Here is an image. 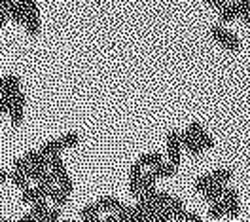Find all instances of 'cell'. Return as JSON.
Instances as JSON below:
<instances>
[{
    "instance_id": "cell-13",
    "label": "cell",
    "mask_w": 250,
    "mask_h": 222,
    "mask_svg": "<svg viewBox=\"0 0 250 222\" xmlns=\"http://www.w3.org/2000/svg\"><path fill=\"white\" fill-rule=\"evenodd\" d=\"M176 169H178V167H174V165H171V163L167 161V163H161V165L154 167L152 173L156 175L157 178H169V177H174V175H176Z\"/></svg>"
},
{
    "instance_id": "cell-27",
    "label": "cell",
    "mask_w": 250,
    "mask_h": 222,
    "mask_svg": "<svg viewBox=\"0 0 250 222\" xmlns=\"http://www.w3.org/2000/svg\"><path fill=\"white\" fill-rule=\"evenodd\" d=\"M19 222H36V219L32 217L31 213H27V215H23V217L19 219Z\"/></svg>"
},
{
    "instance_id": "cell-23",
    "label": "cell",
    "mask_w": 250,
    "mask_h": 222,
    "mask_svg": "<svg viewBox=\"0 0 250 222\" xmlns=\"http://www.w3.org/2000/svg\"><path fill=\"white\" fill-rule=\"evenodd\" d=\"M186 129L189 131V133H191V135H193V137H197L201 131H205L203 124H201V122H197V120H195V122H191V124H189Z\"/></svg>"
},
{
    "instance_id": "cell-26",
    "label": "cell",
    "mask_w": 250,
    "mask_h": 222,
    "mask_svg": "<svg viewBox=\"0 0 250 222\" xmlns=\"http://www.w3.org/2000/svg\"><path fill=\"white\" fill-rule=\"evenodd\" d=\"M8 178H10V173L6 169H0V184H4Z\"/></svg>"
},
{
    "instance_id": "cell-22",
    "label": "cell",
    "mask_w": 250,
    "mask_h": 222,
    "mask_svg": "<svg viewBox=\"0 0 250 222\" xmlns=\"http://www.w3.org/2000/svg\"><path fill=\"white\" fill-rule=\"evenodd\" d=\"M19 4L27 10V14H40V10H38V2H36V0H19Z\"/></svg>"
},
{
    "instance_id": "cell-3",
    "label": "cell",
    "mask_w": 250,
    "mask_h": 222,
    "mask_svg": "<svg viewBox=\"0 0 250 222\" xmlns=\"http://www.w3.org/2000/svg\"><path fill=\"white\" fill-rule=\"evenodd\" d=\"M222 200H224L226 205H228V215H229L231 219H237L239 213H241V203H239V192H237V188L226 186V194H224Z\"/></svg>"
},
{
    "instance_id": "cell-6",
    "label": "cell",
    "mask_w": 250,
    "mask_h": 222,
    "mask_svg": "<svg viewBox=\"0 0 250 222\" xmlns=\"http://www.w3.org/2000/svg\"><path fill=\"white\" fill-rule=\"evenodd\" d=\"M137 163H141L144 169H154V167L165 163V161H163V156H161V154H157V152H148V154H142L141 158L137 159Z\"/></svg>"
},
{
    "instance_id": "cell-17",
    "label": "cell",
    "mask_w": 250,
    "mask_h": 222,
    "mask_svg": "<svg viewBox=\"0 0 250 222\" xmlns=\"http://www.w3.org/2000/svg\"><path fill=\"white\" fill-rule=\"evenodd\" d=\"M25 17H27V10L19 4V0H17V4L12 8V12H10V19L17 23V25H25Z\"/></svg>"
},
{
    "instance_id": "cell-28",
    "label": "cell",
    "mask_w": 250,
    "mask_h": 222,
    "mask_svg": "<svg viewBox=\"0 0 250 222\" xmlns=\"http://www.w3.org/2000/svg\"><path fill=\"white\" fill-rule=\"evenodd\" d=\"M82 222H103V221H101V217H91V219H85V221Z\"/></svg>"
},
{
    "instance_id": "cell-19",
    "label": "cell",
    "mask_w": 250,
    "mask_h": 222,
    "mask_svg": "<svg viewBox=\"0 0 250 222\" xmlns=\"http://www.w3.org/2000/svg\"><path fill=\"white\" fill-rule=\"evenodd\" d=\"M99 213H101V207L95 201V203H89V205L83 207L80 211V217H82V221H85V219H91V217H99Z\"/></svg>"
},
{
    "instance_id": "cell-8",
    "label": "cell",
    "mask_w": 250,
    "mask_h": 222,
    "mask_svg": "<svg viewBox=\"0 0 250 222\" xmlns=\"http://www.w3.org/2000/svg\"><path fill=\"white\" fill-rule=\"evenodd\" d=\"M99 207H101V211H110V213H118L125 203H122L118 198H112V196H104V198H101L99 201Z\"/></svg>"
},
{
    "instance_id": "cell-24",
    "label": "cell",
    "mask_w": 250,
    "mask_h": 222,
    "mask_svg": "<svg viewBox=\"0 0 250 222\" xmlns=\"http://www.w3.org/2000/svg\"><path fill=\"white\" fill-rule=\"evenodd\" d=\"M214 10H218V12H222V10H226L228 6H229V0H207Z\"/></svg>"
},
{
    "instance_id": "cell-14",
    "label": "cell",
    "mask_w": 250,
    "mask_h": 222,
    "mask_svg": "<svg viewBox=\"0 0 250 222\" xmlns=\"http://www.w3.org/2000/svg\"><path fill=\"white\" fill-rule=\"evenodd\" d=\"M212 173H214V182L222 184V186H228V182L233 178V169H229V167H222V169H216Z\"/></svg>"
},
{
    "instance_id": "cell-20",
    "label": "cell",
    "mask_w": 250,
    "mask_h": 222,
    "mask_svg": "<svg viewBox=\"0 0 250 222\" xmlns=\"http://www.w3.org/2000/svg\"><path fill=\"white\" fill-rule=\"evenodd\" d=\"M195 139H197V144H199L203 150H210V148H214V139H212V137L207 133V129H205V131H201V133H199Z\"/></svg>"
},
{
    "instance_id": "cell-12",
    "label": "cell",
    "mask_w": 250,
    "mask_h": 222,
    "mask_svg": "<svg viewBox=\"0 0 250 222\" xmlns=\"http://www.w3.org/2000/svg\"><path fill=\"white\" fill-rule=\"evenodd\" d=\"M239 16H241L239 4H237V2H229V6H228L226 10H222V12H220V21L228 23V21H233V19H237Z\"/></svg>"
},
{
    "instance_id": "cell-2",
    "label": "cell",
    "mask_w": 250,
    "mask_h": 222,
    "mask_svg": "<svg viewBox=\"0 0 250 222\" xmlns=\"http://www.w3.org/2000/svg\"><path fill=\"white\" fill-rule=\"evenodd\" d=\"M167 156H169L171 165H174V167L180 165L182 141H180V131H176V129H169V133H167Z\"/></svg>"
},
{
    "instance_id": "cell-9",
    "label": "cell",
    "mask_w": 250,
    "mask_h": 222,
    "mask_svg": "<svg viewBox=\"0 0 250 222\" xmlns=\"http://www.w3.org/2000/svg\"><path fill=\"white\" fill-rule=\"evenodd\" d=\"M224 194H226V186H222V184H210L207 190H205V200L208 201V203H214V201H218L224 198Z\"/></svg>"
},
{
    "instance_id": "cell-16",
    "label": "cell",
    "mask_w": 250,
    "mask_h": 222,
    "mask_svg": "<svg viewBox=\"0 0 250 222\" xmlns=\"http://www.w3.org/2000/svg\"><path fill=\"white\" fill-rule=\"evenodd\" d=\"M10 120H12V126L14 127L23 126V120H25V107H23V105H14L12 111H10Z\"/></svg>"
},
{
    "instance_id": "cell-18",
    "label": "cell",
    "mask_w": 250,
    "mask_h": 222,
    "mask_svg": "<svg viewBox=\"0 0 250 222\" xmlns=\"http://www.w3.org/2000/svg\"><path fill=\"white\" fill-rule=\"evenodd\" d=\"M10 178H12V182L16 184L17 188H21V190L29 186V178H27V175L23 173V171H16V169H14V171L10 173Z\"/></svg>"
},
{
    "instance_id": "cell-15",
    "label": "cell",
    "mask_w": 250,
    "mask_h": 222,
    "mask_svg": "<svg viewBox=\"0 0 250 222\" xmlns=\"http://www.w3.org/2000/svg\"><path fill=\"white\" fill-rule=\"evenodd\" d=\"M224 215H228V205H226L224 200H218V201L210 203V207H208V217L210 219H222Z\"/></svg>"
},
{
    "instance_id": "cell-11",
    "label": "cell",
    "mask_w": 250,
    "mask_h": 222,
    "mask_svg": "<svg viewBox=\"0 0 250 222\" xmlns=\"http://www.w3.org/2000/svg\"><path fill=\"white\" fill-rule=\"evenodd\" d=\"M61 143H59V137L57 139H49L46 143L42 144V148H40V152L46 156V158H51L53 154H61Z\"/></svg>"
},
{
    "instance_id": "cell-10",
    "label": "cell",
    "mask_w": 250,
    "mask_h": 222,
    "mask_svg": "<svg viewBox=\"0 0 250 222\" xmlns=\"http://www.w3.org/2000/svg\"><path fill=\"white\" fill-rule=\"evenodd\" d=\"M59 143H61V148H74V146H78L82 143V137L76 131H68V133L59 137Z\"/></svg>"
},
{
    "instance_id": "cell-4",
    "label": "cell",
    "mask_w": 250,
    "mask_h": 222,
    "mask_svg": "<svg viewBox=\"0 0 250 222\" xmlns=\"http://www.w3.org/2000/svg\"><path fill=\"white\" fill-rule=\"evenodd\" d=\"M21 91V78L17 74H8L4 76V88H2V93L8 97H14L16 93Z\"/></svg>"
},
{
    "instance_id": "cell-21",
    "label": "cell",
    "mask_w": 250,
    "mask_h": 222,
    "mask_svg": "<svg viewBox=\"0 0 250 222\" xmlns=\"http://www.w3.org/2000/svg\"><path fill=\"white\" fill-rule=\"evenodd\" d=\"M21 200H23L25 203H31V205H34V203L38 201V196H36V190L32 188L31 184H29L27 188H23V190H21Z\"/></svg>"
},
{
    "instance_id": "cell-25",
    "label": "cell",
    "mask_w": 250,
    "mask_h": 222,
    "mask_svg": "<svg viewBox=\"0 0 250 222\" xmlns=\"http://www.w3.org/2000/svg\"><path fill=\"white\" fill-rule=\"evenodd\" d=\"M16 4H17V0H0V10L10 16V12H12V8H14Z\"/></svg>"
},
{
    "instance_id": "cell-7",
    "label": "cell",
    "mask_w": 250,
    "mask_h": 222,
    "mask_svg": "<svg viewBox=\"0 0 250 222\" xmlns=\"http://www.w3.org/2000/svg\"><path fill=\"white\" fill-rule=\"evenodd\" d=\"M25 29H27L31 38H38V34H40V14H27Z\"/></svg>"
},
{
    "instance_id": "cell-5",
    "label": "cell",
    "mask_w": 250,
    "mask_h": 222,
    "mask_svg": "<svg viewBox=\"0 0 250 222\" xmlns=\"http://www.w3.org/2000/svg\"><path fill=\"white\" fill-rule=\"evenodd\" d=\"M180 141H182V146H186V150L189 154H193V156H199V154L203 152V148L197 144V139H195L188 129H184V131L180 133Z\"/></svg>"
},
{
    "instance_id": "cell-1",
    "label": "cell",
    "mask_w": 250,
    "mask_h": 222,
    "mask_svg": "<svg viewBox=\"0 0 250 222\" xmlns=\"http://www.w3.org/2000/svg\"><path fill=\"white\" fill-rule=\"evenodd\" d=\"M210 36L218 42L222 48H226L228 51H231V53L239 51L241 46H243L241 40H239V36L233 34L231 31H228L224 25H212L210 27Z\"/></svg>"
}]
</instances>
